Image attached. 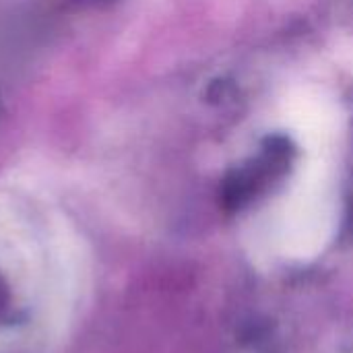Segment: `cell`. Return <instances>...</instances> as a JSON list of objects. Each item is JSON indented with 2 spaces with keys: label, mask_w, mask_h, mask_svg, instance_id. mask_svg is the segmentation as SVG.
Segmentation results:
<instances>
[{
  "label": "cell",
  "mask_w": 353,
  "mask_h": 353,
  "mask_svg": "<svg viewBox=\"0 0 353 353\" xmlns=\"http://www.w3.org/2000/svg\"><path fill=\"white\" fill-rule=\"evenodd\" d=\"M6 304H8V294H6V285L0 279V312L6 308Z\"/></svg>",
  "instance_id": "2"
},
{
  "label": "cell",
  "mask_w": 353,
  "mask_h": 353,
  "mask_svg": "<svg viewBox=\"0 0 353 353\" xmlns=\"http://www.w3.org/2000/svg\"><path fill=\"white\" fill-rule=\"evenodd\" d=\"M0 118H2V101H0Z\"/></svg>",
  "instance_id": "3"
},
{
  "label": "cell",
  "mask_w": 353,
  "mask_h": 353,
  "mask_svg": "<svg viewBox=\"0 0 353 353\" xmlns=\"http://www.w3.org/2000/svg\"><path fill=\"white\" fill-rule=\"evenodd\" d=\"M335 194L325 172L308 170L294 188L279 219V242L292 256H314L331 238Z\"/></svg>",
  "instance_id": "1"
}]
</instances>
